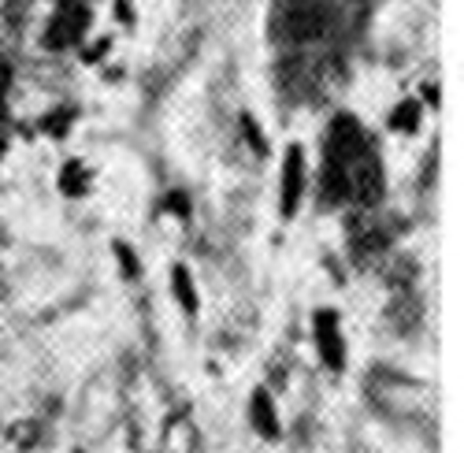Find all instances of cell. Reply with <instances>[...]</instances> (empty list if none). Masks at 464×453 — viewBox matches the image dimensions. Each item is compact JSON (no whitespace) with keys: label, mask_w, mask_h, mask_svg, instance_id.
<instances>
[{"label":"cell","mask_w":464,"mask_h":453,"mask_svg":"<svg viewBox=\"0 0 464 453\" xmlns=\"http://www.w3.org/2000/svg\"><path fill=\"white\" fill-rule=\"evenodd\" d=\"M86 26H90V12L71 0V5H63V8L53 15V23H49V30H45V45H49L53 53H63V49H71V45L86 34Z\"/></svg>","instance_id":"3957f363"},{"label":"cell","mask_w":464,"mask_h":453,"mask_svg":"<svg viewBox=\"0 0 464 453\" xmlns=\"http://www.w3.org/2000/svg\"><path fill=\"white\" fill-rule=\"evenodd\" d=\"M242 134H246V141L256 149L260 157H267V141H264V134H260V127H256L253 116H242Z\"/></svg>","instance_id":"30bf717a"},{"label":"cell","mask_w":464,"mask_h":453,"mask_svg":"<svg viewBox=\"0 0 464 453\" xmlns=\"http://www.w3.org/2000/svg\"><path fill=\"white\" fill-rule=\"evenodd\" d=\"M308 186V164H304V149L294 141L283 153V168H279V212L283 219H294Z\"/></svg>","instance_id":"6da1fadb"},{"label":"cell","mask_w":464,"mask_h":453,"mask_svg":"<svg viewBox=\"0 0 464 453\" xmlns=\"http://www.w3.org/2000/svg\"><path fill=\"white\" fill-rule=\"evenodd\" d=\"M249 428L264 439V442H276L283 435V420H279V405L272 398V390L256 387L249 394Z\"/></svg>","instance_id":"277c9868"},{"label":"cell","mask_w":464,"mask_h":453,"mask_svg":"<svg viewBox=\"0 0 464 453\" xmlns=\"http://www.w3.org/2000/svg\"><path fill=\"white\" fill-rule=\"evenodd\" d=\"M171 290H175L179 305H182L189 316L198 313L201 297H198V286H193V275H189V268H186V264H175V268H171Z\"/></svg>","instance_id":"8992f818"},{"label":"cell","mask_w":464,"mask_h":453,"mask_svg":"<svg viewBox=\"0 0 464 453\" xmlns=\"http://www.w3.org/2000/svg\"><path fill=\"white\" fill-rule=\"evenodd\" d=\"M115 249V256H120V268H123V275H138L141 272V264H138V253L127 246V242H115L111 246Z\"/></svg>","instance_id":"9c48e42d"},{"label":"cell","mask_w":464,"mask_h":453,"mask_svg":"<svg viewBox=\"0 0 464 453\" xmlns=\"http://www.w3.org/2000/svg\"><path fill=\"white\" fill-rule=\"evenodd\" d=\"M108 45H111L108 37H101V42H93V45H90V53H86V60H90V63H93V60H101V56L108 53Z\"/></svg>","instance_id":"5bb4252c"},{"label":"cell","mask_w":464,"mask_h":453,"mask_svg":"<svg viewBox=\"0 0 464 453\" xmlns=\"http://www.w3.org/2000/svg\"><path fill=\"white\" fill-rule=\"evenodd\" d=\"M90 186H93V178H90V168L82 160H67L60 168V194L63 198H86Z\"/></svg>","instance_id":"5b68a950"},{"label":"cell","mask_w":464,"mask_h":453,"mask_svg":"<svg viewBox=\"0 0 464 453\" xmlns=\"http://www.w3.org/2000/svg\"><path fill=\"white\" fill-rule=\"evenodd\" d=\"M71 123H74V111H71V108H56L53 116H45V120H42V130H49V134L60 141V138L71 130Z\"/></svg>","instance_id":"ba28073f"},{"label":"cell","mask_w":464,"mask_h":453,"mask_svg":"<svg viewBox=\"0 0 464 453\" xmlns=\"http://www.w3.org/2000/svg\"><path fill=\"white\" fill-rule=\"evenodd\" d=\"M164 208H168V212H175L179 219H189V198H186V194H168Z\"/></svg>","instance_id":"7c38bea8"},{"label":"cell","mask_w":464,"mask_h":453,"mask_svg":"<svg viewBox=\"0 0 464 453\" xmlns=\"http://www.w3.org/2000/svg\"><path fill=\"white\" fill-rule=\"evenodd\" d=\"M420 116H423V108L416 101H401L394 111H391V130H401V134H412L420 127Z\"/></svg>","instance_id":"52a82bcc"},{"label":"cell","mask_w":464,"mask_h":453,"mask_svg":"<svg viewBox=\"0 0 464 453\" xmlns=\"http://www.w3.org/2000/svg\"><path fill=\"white\" fill-rule=\"evenodd\" d=\"M115 15H120V23H134V5L130 0H115Z\"/></svg>","instance_id":"4fadbf2b"},{"label":"cell","mask_w":464,"mask_h":453,"mask_svg":"<svg viewBox=\"0 0 464 453\" xmlns=\"http://www.w3.org/2000/svg\"><path fill=\"white\" fill-rule=\"evenodd\" d=\"M12 79H15V71L8 63H0V120H5V104H8V93H12Z\"/></svg>","instance_id":"8fae6325"},{"label":"cell","mask_w":464,"mask_h":453,"mask_svg":"<svg viewBox=\"0 0 464 453\" xmlns=\"http://www.w3.org/2000/svg\"><path fill=\"white\" fill-rule=\"evenodd\" d=\"M313 338H316V350H320L324 368H327V371H342V368H345V338H342L338 313L320 309V313L313 316Z\"/></svg>","instance_id":"7a4b0ae2"}]
</instances>
